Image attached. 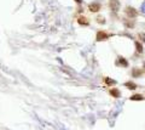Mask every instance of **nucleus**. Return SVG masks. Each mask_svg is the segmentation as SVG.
<instances>
[{"label": "nucleus", "mask_w": 145, "mask_h": 130, "mask_svg": "<svg viewBox=\"0 0 145 130\" xmlns=\"http://www.w3.org/2000/svg\"><path fill=\"white\" fill-rule=\"evenodd\" d=\"M111 34L104 32V30H98L97 32V35H96V40L97 41H103V40H107L108 38H110Z\"/></svg>", "instance_id": "obj_1"}, {"label": "nucleus", "mask_w": 145, "mask_h": 130, "mask_svg": "<svg viewBox=\"0 0 145 130\" xmlns=\"http://www.w3.org/2000/svg\"><path fill=\"white\" fill-rule=\"evenodd\" d=\"M125 12H126V15H127L129 18H136V17H138V15H139V12H138L134 7H132V6H127L126 10H125Z\"/></svg>", "instance_id": "obj_2"}, {"label": "nucleus", "mask_w": 145, "mask_h": 130, "mask_svg": "<svg viewBox=\"0 0 145 130\" xmlns=\"http://www.w3.org/2000/svg\"><path fill=\"white\" fill-rule=\"evenodd\" d=\"M109 7L111 9V11L117 12L120 10V1L119 0H109Z\"/></svg>", "instance_id": "obj_3"}, {"label": "nucleus", "mask_w": 145, "mask_h": 130, "mask_svg": "<svg viewBox=\"0 0 145 130\" xmlns=\"http://www.w3.org/2000/svg\"><path fill=\"white\" fill-rule=\"evenodd\" d=\"M88 9H90L91 12H98L100 10V4L99 3H92V4L88 5Z\"/></svg>", "instance_id": "obj_4"}, {"label": "nucleus", "mask_w": 145, "mask_h": 130, "mask_svg": "<svg viewBox=\"0 0 145 130\" xmlns=\"http://www.w3.org/2000/svg\"><path fill=\"white\" fill-rule=\"evenodd\" d=\"M119 66H121V67H128V61L125 58V57H121L120 56L119 58H117V62H116Z\"/></svg>", "instance_id": "obj_5"}, {"label": "nucleus", "mask_w": 145, "mask_h": 130, "mask_svg": "<svg viewBox=\"0 0 145 130\" xmlns=\"http://www.w3.org/2000/svg\"><path fill=\"white\" fill-rule=\"evenodd\" d=\"M110 95L112 96V97H115V99H119L120 96H121V92H120L119 89H116V88H112V89H110Z\"/></svg>", "instance_id": "obj_6"}, {"label": "nucleus", "mask_w": 145, "mask_h": 130, "mask_svg": "<svg viewBox=\"0 0 145 130\" xmlns=\"http://www.w3.org/2000/svg\"><path fill=\"white\" fill-rule=\"evenodd\" d=\"M77 22H79V24H81V26H88V24H90L88 20H87L85 16H81V17H79V18H77Z\"/></svg>", "instance_id": "obj_7"}, {"label": "nucleus", "mask_w": 145, "mask_h": 130, "mask_svg": "<svg viewBox=\"0 0 145 130\" xmlns=\"http://www.w3.org/2000/svg\"><path fill=\"white\" fill-rule=\"evenodd\" d=\"M141 74H143V71L140 68H133L132 70V77L133 78H138V77H140Z\"/></svg>", "instance_id": "obj_8"}, {"label": "nucleus", "mask_w": 145, "mask_h": 130, "mask_svg": "<svg viewBox=\"0 0 145 130\" xmlns=\"http://www.w3.org/2000/svg\"><path fill=\"white\" fill-rule=\"evenodd\" d=\"M125 86L129 89V90H136L137 89V84L134 82H126L125 83Z\"/></svg>", "instance_id": "obj_9"}, {"label": "nucleus", "mask_w": 145, "mask_h": 130, "mask_svg": "<svg viewBox=\"0 0 145 130\" xmlns=\"http://www.w3.org/2000/svg\"><path fill=\"white\" fill-rule=\"evenodd\" d=\"M129 100H131V101H143V100H145V99L143 97V95H140V94H136V95L131 96V97H129Z\"/></svg>", "instance_id": "obj_10"}, {"label": "nucleus", "mask_w": 145, "mask_h": 130, "mask_svg": "<svg viewBox=\"0 0 145 130\" xmlns=\"http://www.w3.org/2000/svg\"><path fill=\"white\" fill-rule=\"evenodd\" d=\"M123 23L127 28H133V27H134V22L129 21V20H123Z\"/></svg>", "instance_id": "obj_11"}, {"label": "nucleus", "mask_w": 145, "mask_h": 130, "mask_svg": "<svg viewBox=\"0 0 145 130\" xmlns=\"http://www.w3.org/2000/svg\"><path fill=\"white\" fill-rule=\"evenodd\" d=\"M104 82H105V84H108V85H115L116 84V80H114V79L111 78H104Z\"/></svg>", "instance_id": "obj_12"}, {"label": "nucleus", "mask_w": 145, "mask_h": 130, "mask_svg": "<svg viewBox=\"0 0 145 130\" xmlns=\"http://www.w3.org/2000/svg\"><path fill=\"white\" fill-rule=\"evenodd\" d=\"M134 44H136V49H137V51H138V52H140V54H141V52H143V45H141V44L139 43V41H136Z\"/></svg>", "instance_id": "obj_13"}, {"label": "nucleus", "mask_w": 145, "mask_h": 130, "mask_svg": "<svg viewBox=\"0 0 145 130\" xmlns=\"http://www.w3.org/2000/svg\"><path fill=\"white\" fill-rule=\"evenodd\" d=\"M97 22H98V23H102V24H104V23H105V18L102 17V16H98V17H97Z\"/></svg>", "instance_id": "obj_14"}, {"label": "nucleus", "mask_w": 145, "mask_h": 130, "mask_svg": "<svg viewBox=\"0 0 145 130\" xmlns=\"http://www.w3.org/2000/svg\"><path fill=\"white\" fill-rule=\"evenodd\" d=\"M139 38L141 39V41H144L145 43V34L144 33H139Z\"/></svg>", "instance_id": "obj_15"}, {"label": "nucleus", "mask_w": 145, "mask_h": 130, "mask_svg": "<svg viewBox=\"0 0 145 130\" xmlns=\"http://www.w3.org/2000/svg\"><path fill=\"white\" fill-rule=\"evenodd\" d=\"M141 11H143V13L145 15V3L143 4V6H141Z\"/></svg>", "instance_id": "obj_16"}, {"label": "nucleus", "mask_w": 145, "mask_h": 130, "mask_svg": "<svg viewBox=\"0 0 145 130\" xmlns=\"http://www.w3.org/2000/svg\"><path fill=\"white\" fill-rule=\"evenodd\" d=\"M75 1H76L77 4H81V3H82V0H75Z\"/></svg>", "instance_id": "obj_17"}, {"label": "nucleus", "mask_w": 145, "mask_h": 130, "mask_svg": "<svg viewBox=\"0 0 145 130\" xmlns=\"http://www.w3.org/2000/svg\"><path fill=\"white\" fill-rule=\"evenodd\" d=\"M144 70H145V62H144Z\"/></svg>", "instance_id": "obj_18"}]
</instances>
